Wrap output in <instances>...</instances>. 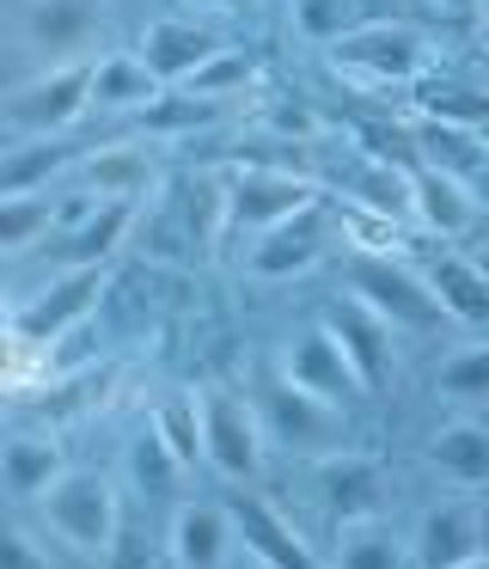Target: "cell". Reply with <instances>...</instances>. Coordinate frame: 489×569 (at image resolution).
<instances>
[{"mask_svg":"<svg viewBox=\"0 0 489 569\" xmlns=\"http://www.w3.org/2000/svg\"><path fill=\"white\" fill-rule=\"evenodd\" d=\"M325 56L342 80H355V87H367V92H391V87H410L435 50H428V38L416 26H403V19H367L349 38L330 43Z\"/></svg>","mask_w":489,"mask_h":569,"instance_id":"cell-1","label":"cell"},{"mask_svg":"<svg viewBox=\"0 0 489 569\" xmlns=\"http://www.w3.org/2000/svg\"><path fill=\"white\" fill-rule=\"evenodd\" d=\"M92 111V62H56L24 74L7 92V141H43V136H68L80 117Z\"/></svg>","mask_w":489,"mask_h":569,"instance_id":"cell-2","label":"cell"},{"mask_svg":"<svg viewBox=\"0 0 489 569\" xmlns=\"http://www.w3.org/2000/svg\"><path fill=\"white\" fill-rule=\"evenodd\" d=\"M43 527L80 557H110L122 539V502L104 471H68L43 496Z\"/></svg>","mask_w":489,"mask_h":569,"instance_id":"cell-3","label":"cell"},{"mask_svg":"<svg viewBox=\"0 0 489 569\" xmlns=\"http://www.w3.org/2000/svg\"><path fill=\"white\" fill-rule=\"evenodd\" d=\"M98 295H104V270H56V282H43L31 300H12L7 337L49 356L61 337H80V325L92 319Z\"/></svg>","mask_w":489,"mask_h":569,"instance_id":"cell-4","label":"cell"},{"mask_svg":"<svg viewBox=\"0 0 489 569\" xmlns=\"http://www.w3.org/2000/svg\"><path fill=\"white\" fill-rule=\"evenodd\" d=\"M257 417H263V435H269V441H281L288 453H312V459L337 453L342 435H349L342 405H330V398L293 386L288 373L263 380V392H257Z\"/></svg>","mask_w":489,"mask_h":569,"instance_id":"cell-5","label":"cell"},{"mask_svg":"<svg viewBox=\"0 0 489 569\" xmlns=\"http://www.w3.org/2000/svg\"><path fill=\"white\" fill-rule=\"evenodd\" d=\"M196 405H202L208 471L227 483H251L257 466H263V417H257V405L227 392V386H196Z\"/></svg>","mask_w":489,"mask_h":569,"instance_id":"cell-6","label":"cell"},{"mask_svg":"<svg viewBox=\"0 0 489 569\" xmlns=\"http://www.w3.org/2000/svg\"><path fill=\"white\" fill-rule=\"evenodd\" d=\"M349 295L367 300V307H373L391 331H428V325L447 319L435 282H428V276H416L403 258H355Z\"/></svg>","mask_w":489,"mask_h":569,"instance_id":"cell-7","label":"cell"},{"mask_svg":"<svg viewBox=\"0 0 489 569\" xmlns=\"http://www.w3.org/2000/svg\"><path fill=\"white\" fill-rule=\"evenodd\" d=\"M318 202V178L306 172H281V166H244L227 184V233L263 239L269 227L293 221L300 209Z\"/></svg>","mask_w":489,"mask_h":569,"instance_id":"cell-8","label":"cell"},{"mask_svg":"<svg viewBox=\"0 0 489 569\" xmlns=\"http://www.w3.org/2000/svg\"><path fill=\"white\" fill-rule=\"evenodd\" d=\"M104 38V0H24L19 13V43L56 62H92V43Z\"/></svg>","mask_w":489,"mask_h":569,"instance_id":"cell-9","label":"cell"},{"mask_svg":"<svg viewBox=\"0 0 489 569\" xmlns=\"http://www.w3.org/2000/svg\"><path fill=\"white\" fill-rule=\"evenodd\" d=\"M330 233H337L330 209L312 202V209H300L293 221H281V227H269L263 239H251V251H244V276H251V282H293V276H306V270L325 263Z\"/></svg>","mask_w":489,"mask_h":569,"instance_id":"cell-10","label":"cell"},{"mask_svg":"<svg viewBox=\"0 0 489 569\" xmlns=\"http://www.w3.org/2000/svg\"><path fill=\"white\" fill-rule=\"evenodd\" d=\"M325 184H337L349 209H373V214H391V221H410L416 214V172L410 166H391L386 153L342 148L325 166Z\"/></svg>","mask_w":489,"mask_h":569,"instance_id":"cell-11","label":"cell"},{"mask_svg":"<svg viewBox=\"0 0 489 569\" xmlns=\"http://www.w3.org/2000/svg\"><path fill=\"white\" fill-rule=\"evenodd\" d=\"M141 221L134 202H98V197H80L56 239L43 246V258L56 270H104V258L129 239V227Z\"/></svg>","mask_w":489,"mask_h":569,"instance_id":"cell-12","label":"cell"},{"mask_svg":"<svg viewBox=\"0 0 489 569\" xmlns=\"http://www.w3.org/2000/svg\"><path fill=\"white\" fill-rule=\"evenodd\" d=\"M483 545V508L471 496H447V502H428L422 520L410 532V569H465Z\"/></svg>","mask_w":489,"mask_h":569,"instance_id":"cell-13","label":"cell"},{"mask_svg":"<svg viewBox=\"0 0 489 569\" xmlns=\"http://www.w3.org/2000/svg\"><path fill=\"white\" fill-rule=\"evenodd\" d=\"M312 483H318V502L330 508V520L355 527V520H379L386 508V471H379L373 453H355V447H337L312 466Z\"/></svg>","mask_w":489,"mask_h":569,"instance_id":"cell-14","label":"cell"},{"mask_svg":"<svg viewBox=\"0 0 489 569\" xmlns=\"http://www.w3.org/2000/svg\"><path fill=\"white\" fill-rule=\"evenodd\" d=\"M281 373H288L293 386H306V392L330 398V405H349V398H361V373H355L349 349L337 343V331L330 325H306L300 337H288V349H281Z\"/></svg>","mask_w":489,"mask_h":569,"instance_id":"cell-15","label":"cell"},{"mask_svg":"<svg viewBox=\"0 0 489 569\" xmlns=\"http://www.w3.org/2000/svg\"><path fill=\"white\" fill-rule=\"evenodd\" d=\"M227 43L202 26V19H183V13H166V19H147L141 26V62L153 68L166 87H190Z\"/></svg>","mask_w":489,"mask_h":569,"instance_id":"cell-16","label":"cell"},{"mask_svg":"<svg viewBox=\"0 0 489 569\" xmlns=\"http://www.w3.org/2000/svg\"><path fill=\"white\" fill-rule=\"evenodd\" d=\"M232 532H239L244 557L263 569H325L318 563V551L293 532V520L281 515L276 502H263V496H232Z\"/></svg>","mask_w":489,"mask_h":569,"instance_id":"cell-17","label":"cell"},{"mask_svg":"<svg viewBox=\"0 0 489 569\" xmlns=\"http://www.w3.org/2000/svg\"><path fill=\"white\" fill-rule=\"evenodd\" d=\"M232 545H239V532H232V515L220 502L171 508V569H232Z\"/></svg>","mask_w":489,"mask_h":569,"instance_id":"cell-18","label":"cell"},{"mask_svg":"<svg viewBox=\"0 0 489 569\" xmlns=\"http://www.w3.org/2000/svg\"><path fill=\"white\" fill-rule=\"evenodd\" d=\"M325 325L337 331V343L349 349L361 386H367V392H379V386H386V373H391V325L379 319L367 300H355V295L349 300H330Z\"/></svg>","mask_w":489,"mask_h":569,"instance_id":"cell-19","label":"cell"},{"mask_svg":"<svg viewBox=\"0 0 489 569\" xmlns=\"http://www.w3.org/2000/svg\"><path fill=\"white\" fill-rule=\"evenodd\" d=\"M80 190H86V197H98V202H134V209H141V202L159 190V166H153V153H147V148L117 141V148L86 153Z\"/></svg>","mask_w":489,"mask_h":569,"instance_id":"cell-20","label":"cell"},{"mask_svg":"<svg viewBox=\"0 0 489 569\" xmlns=\"http://www.w3.org/2000/svg\"><path fill=\"white\" fill-rule=\"evenodd\" d=\"M422 459L452 483V490H483L489 483V422L483 417H452L428 435Z\"/></svg>","mask_w":489,"mask_h":569,"instance_id":"cell-21","label":"cell"},{"mask_svg":"<svg viewBox=\"0 0 489 569\" xmlns=\"http://www.w3.org/2000/svg\"><path fill=\"white\" fill-rule=\"evenodd\" d=\"M166 99V80L141 62V50H110L92 62V111L129 117V111H153Z\"/></svg>","mask_w":489,"mask_h":569,"instance_id":"cell-22","label":"cell"},{"mask_svg":"<svg viewBox=\"0 0 489 569\" xmlns=\"http://www.w3.org/2000/svg\"><path fill=\"white\" fill-rule=\"evenodd\" d=\"M68 166H86L80 141H7V160H0V197H31V190H49Z\"/></svg>","mask_w":489,"mask_h":569,"instance_id":"cell-23","label":"cell"},{"mask_svg":"<svg viewBox=\"0 0 489 569\" xmlns=\"http://www.w3.org/2000/svg\"><path fill=\"white\" fill-rule=\"evenodd\" d=\"M61 478H68V466H61V447L49 435H7V447H0V483H7L12 502H43Z\"/></svg>","mask_w":489,"mask_h":569,"instance_id":"cell-24","label":"cell"},{"mask_svg":"<svg viewBox=\"0 0 489 569\" xmlns=\"http://www.w3.org/2000/svg\"><path fill=\"white\" fill-rule=\"evenodd\" d=\"M410 221L428 227V233H440V239L465 233V227L477 221L471 184L452 178V172H435V166H416V214H410Z\"/></svg>","mask_w":489,"mask_h":569,"instance_id":"cell-25","label":"cell"},{"mask_svg":"<svg viewBox=\"0 0 489 569\" xmlns=\"http://www.w3.org/2000/svg\"><path fill=\"white\" fill-rule=\"evenodd\" d=\"M73 209H61L49 190H31V197H0V251L7 258H24V251L49 246V239L68 227Z\"/></svg>","mask_w":489,"mask_h":569,"instance_id":"cell-26","label":"cell"},{"mask_svg":"<svg viewBox=\"0 0 489 569\" xmlns=\"http://www.w3.org/2000/svg\"><path fill=\"white\" fill-rule=\"evenodd\" d=\"M428 282H435L447 319L459 325H489V270L477 258H459V251H440L428 263Z\"/></svg>","mask_w":489,"mask_h":569,"instance_id":"cell-27","label":"cell"},{"mask_svg":"<svg viewBox=\"0 0 489 569\" xmlns=\"http://www.w3.org/2000/svg\"><path fill=\"white\" fill-rule=\"evenodd\" d=\"M435 398L459 417H489V343H465L435 368Z\"/></svg>","mask_w":489,"mask_h":569,"instance_id":"cell-28","label":"cell"},{"mask_svg":"<svg viewBox=\"0 0 489 569\" xmlns=\"http://www.w3.org/2000/svg\"><path fill=\"white\" fill-rule=\"evenodd\" d=\"M416 153H422V166H435V172H452L471 184L477 172H489V148L477 129H452V123H435V117H422L416 123Z\"/></svg>","mask_w":489,"mask_h":569,"instance_id":"cell-29","label":"cell"},{"mask_svg":"<svg viewBox=\"0 0 489 569\" xmlns=\"http://www.w3.org/2000/svg\"><path fill=\"white\" fill-rule=\"evenodd\" d=\"M122 466H129V478L141 483V496H166V490H178V478L190 471V466H183V459L166 447V435L153 429V417H147L141 429L129 435V447H122Z\"/></svg>","mask_w":489,"mask_h":569,"instance_id":"cell-30","label":"cell"},{"mask_svg":"<svg viewBox=\"0 0 489 569\" xmlns=\"http://www.w3.org/2000/svg\"><path fill=\"white\" fill-rule=\"evenodd\" d=\"M403 563H410V551L386 520H355V527H342L330 569H403Z\"/></svg>","mask_w":489,"mask_h":569,"instance_id":"cell-31","label":"cell"},{"mask_svg":"<svg viewBox=\"0 0 489 569\" xmlns=\"http://www.w3.org/2000/svg\"><path fill=\"white\" fill-rule=\"evenodd\" d=\"M153 429L166 435V447L183 459V466H208V453H202V405H196V392L166 398V405L153 410Z\"/></svg>","mask_w":489,"mask_h":569,"instance_id":"cell-32","label":"cell"},{"mask_svg":"<svg viewBox=\"0 0 489 569\" xmlns=\"http://www.w3.org/2000/svg\"><path fill=\"white\" fill-rule=\"evenodd\" d=\"M416 104H422V117H435V123L477 129V136L489 129V87H459V80H452V87H428Z\"/></svg>","mask_w":489,"mask_h":569,"instance_id":"cell-33","label":"cell"},{"mask_svg":"<svg viewBox=\"0 0 489 569\" xmlns=\"http://www.w3.org/2000/svg\"><path fill=\"white\" fill-rule=\"evenodd\" d=\"M293 26H300V38H312V43H337V38H349L355 26H367L361 19V7L355 0H293Z\"/></svg>","mask_w":489,"mask_h":569,"instance_id":"cell-34","label":"cell"},{"mask_svg":"<svg viewBox=\"0 0 489 569\" xmlns=\"http://www.w3.org/2000/svg\"><path fill=\"white\" fill-rule=\"evenodd\" d=\"M251 74H257V68H251V56L220 50L214 62H208L202 74H196L190 87H183V92H196V99H214V104H220V99H232V92H244V87H251Z\"/></svg>","mask_w":489,"mask_h":569,"instance_id":"cell-35","label":"cell"},{"mask_svg":"<svg viewBox=\"0 0 489 569\" xmlns=\"http://www.w3.org/2000/svg\"><path fill=\"white\" fill-rule=\"evenodd\" d=\"M147 117V129L153 136H178V129H196V123H208L214 117V99H196V92H166V99L153 104V111H141Z\"/></svg>","mask_w":489,"mask_h":569,"instance_id":"cell-36","label":"cell"},{"mask_svg":"<svg viewBox=\"0 0 489 569\" xmlns=\"http://www.w3.org/2000/svg\"><path fill=\"white\" fill-rule=\"evenodd\" d=\"M428 7H435L440 19H477V7H483V0H428Z\"/></svg>","mask_w":489,"mask_h":569,"instance_id":"cell-37","label":"cell"},{"mask_svg":"<svg viewBox=\"0 0 489 569\" xmlns=\"http://www.w3.org/2000/svg\"><path fill=\"white\" fill-rule=\"evenodd\" d=\"M190 7H202V13H244V0H190Z\"/></svg>","mask_w":489,"mask_h":569,"instance_id":"cell-38","label":"cell"},{"mask_svg":"<svg viewBox=\"0 0 489 569\" xmlns=\"http://www.w3.org/2000/svg\"><path fill=\"white\" fill-rule=\"evenodd\" d=\"M477 19H483V50H489V0L477 7Z\"/></svg>","mask_w":489,"mask_h":569,"instance_id":"cell-39","label":"cell"},{"mask_svg":"<svg viewBox=\"0 0 489 569\" xmlns=\"http://www.w3.org/2000/svg\"><path fill=\"white\" fill-rule=\"evenodd\" d=\"M465 569H489V551H477V557H471V563H465Z\"/></svg>","mask_w":489,"mask_h":569,"instance_id":"cell-40","label":"cell"},{"mask_svg":"<svg viewBox=\"0 0 489 569\" xmlns=\"http://www.w3.org/2000/svg\"><path fill=\"white\" fill-rule=\"evenodd\" d=\"M232 569H263V563H232Z\"/></svg>","mask_w":489,"mask_h":569,"instance_id":"cell-41","label":"cell"},{"mask_svg":"<svg viewBox=\"0 0 489 569\" xmlns=\"http://www.w3.org/2000/svg\"><path fill=\"white\" fill-rule=\"evenodd\" d=\"M483 148H489V129H483Z\"/></svg>","mask_w":489,"mask_h":569,"instance_id":"cell-42","label":"cell"}]
</instances>
